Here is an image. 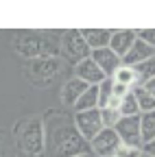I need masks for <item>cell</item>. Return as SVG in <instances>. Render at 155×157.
I'll return each instance as SVG.
<instances>
[{
  "mask_svg": "<svg viewBox=\"0 0 155 157\" xmlns=\"http://www.w3.org/2000/svg\"><path fill=\"white\" fill-rule=\"evenodd\" d=\"M44 153H48V157H76L90 153V142H85L79 135L74 122L68 118H52L48 124H44Z\"/></svg>",
  "mask_w": 155,
  "mask_h": 157,
  "instance_id": "1",
  "label": "cell"
},
{
  "mask_svg": "<svg viewBox=\"0 0 155 157\" xmlns=\"http://www.w3.org/2000/svg\"><path fill=\"white\" fill-rule=\"evenodd\" d=\"M90 85L87 83H83L81 78H76V76H72L70 81H66L64 83V87H61V103L64 105H68V107H74L76 105V101H79V96L87 90Z\"/></svg>",
  "mask_w": 155,
  "mask_h": 157,
  "instance_id": "12",
  "label": "cell"
},
{
  "mask_svg": "<svg viewBox=\"0 0 155 157\" xmlns=\"http://www.w3.org/2000/svg\"><path fill=\"white\" fill-rule=\"evenodd\" d=\"M138 31V37L142 42H146L151 48H155V29H135Z\"/></svg>",
  "mask_w": 155,
  "mask_h": 157,
  "instance_id": "24",
  "label": "cell"
},
{
  "mask_svg": "<svg viewBox=\"0 0 155 157\" xmlns=\"http://www.w3.org/2000/svg\"><path fill=\"white\" fill-rule=\"evenodd\" d=\"M72 122H74L76 131H79V135L83 137L85 142H92L94 137L105 129L103 120H101V107L87 109V111H74Z\"/></svg>",
  "mask_w": 155,
  "mask_h": 157,
  "instance_id": "4",
  "label": "cell"
},
{
  "mask_svg": "<svg viewBox=\"0 0 155 157\" xmlns=\"http://www.w3.org/2000/svg\"><path fill=\"white\" fill-rule=\"evenodd\" d=\"M74 76L76 78H81L83 83H87V85H99V83H103L105 81V74H103V70L96 66L92 59L87 57V59H83V61H79L74 66Z\"/></svg>",
  "mask_w": 155,
  "mask_h": 157,
  "instance_id": "10",
  "label": "cell"
},
{
  "mask_svg": "<svg viewBox=\"0 0 155 157\" xmlns=\"http://www.w3.org/2000/svg\"><path fill=\"white\" fill-rule=\"evenodd\" d=\"M135 37H138V31L135 29H114L111 31V39H109V48L122 59V55L135 42Z\"/></svg>",
  "mask_w": 155,
  "mask_h": 157,
  "instance_id": "11",
  "label": "cell"
},
{
  "mask_svg": "<svg viewBox=\"0 0 155 157\" xmlns=\"http://www.w3.org/2000/svg\"><path fill=\"white\" fill-rule=\"evenodd\" d=\"M15 144H17V153L42 157V153L46 148L44 120H40V118H29V120L17 122V127H15Z\"/></svg>",
  "mask_w": 155,
  "mask_h": 157,
  "instance_id": "2",
  "label": "cell"
},
{
  "mask_svg": "<svg viewBox=\"0 0 155 157\" xmlns=\"http://www.w3.org/2000/svg\"><path fill=\"white\" fill-rule=\"evenodd\" d=\"M131 92H133V96H135V101H138L140 113H146V111H153V109H155V98H153L151 94H146L140 85H138V87H133Z\"/></svg>",
  "mask_w": 155,
  "mask_h": 157,
  "instance_id": "20",
  "label": "cell"
},
{
  "mask_svg": "<svg viewBox=\"0 0 155 157\" xmlns=\"http://www.w3.org/2000/svg\"><path fill=\"white\" fill-rule=\"evenodd\" d=\"M15 52L24 59H55L59 55L61 46L48 37H37V35H22L13 42Z\"/></svg>",
  "mask_w": 155,
  "mask_h": 157,
  "instance_id": "3",
  "label": "cell"
},
{
  "mask_svg": "<svg viewBox=\"0 0 155 157\" xmlns=\"http://www.w3.org/2000/svg\"><path fill=\"white\" fill-rule=\"evenodd\" d=\"M133 72H135V76H138V85H142L144 81L153 78L155 76V57L146 59V61H142L138 66H133Z\"/></svg>",
  "mask_w": 155,
  "mask_h": 157,
  "instance_id": "18",
  "label": "cell"
},
{
  "mask_svg": "<svg viewBox=\"0 0 155 157\" xmlns=\"http://www.w3.org/2000/svg\"><path fill=\"white\" fill-rule=\"evenodd\" d=\"M90 59L103 70V74H105L107 78H111V74L122 66V59L116 55L109 46H107V48H96V50H92V52H90Z\"/></svg>",
  "mask_w": 155,
  "mask_h": 157,
  "instance_id": "8",
  "label": "cell"
},
{
  "mask_svg": "<svg viewBox=\"0 0 155 157\" xmlns=\"http://www.w3.org/2000/svg\"><path fill=\"white\" fill-rule=\"evenodd\" d=\"M140 131H142V146L155 140V109L140 113Z\"/></svg>",
  "mask_w": 155,
  "mask_h": 157,
  "instance_id": "16",
  "label": "cell"
},
{
  "mask_svg": "<svg viewBox=\"0 0 155 157\" xmlns=\"http://www.w3.org/2000/svg\"><path fill=\"white\" fill-rule=\"evenodd\" d=\"M114 131L118 133L122 144L131 146H140L142 148V131H140V116H131V118H120L118 124L114 127Z\"/></svg>",
  "mask_w": 155,
  "mask_h": 157,
  "instance_id": "7",
  "label": "cell"
},
{
  "mask_svg": "<svg viewBox=\"0 0 155 157\" xmlns=\"http://www.w3.org/2000/svg\"><path fill=\"white\" fill-rule=\"evenodd\" d=\"M120 116L122 118H131V116H140V107H138V101H135L133 92H129L127 96H122L120 101V107H118Z\"/></svg>",
  "mask_w": 155,
  "mask_h": 157,
  "instance_id": "19",
  "label": "cell"
},
{
  "mask_svg": "<svg viewBox=\"0 0 155 157\" xmlns=\"http://www.w3.org/2000/svg\"><path fill=\"white\" fill-rule=\"evenodd\" d=\"M61 52L70 59V61H74V66L83 61V59L90 57V46L85 44V39L81 35V31H76V29H70L61 35Z\"/></svg>",
  "mask_w": 155,
  "mask_h": 157,
  "instance_id": "5",
  "label": "cell"
},
{
  "mask_svg": "<svg viewBox=\"0 0 155 157\" xmlns=\"http://www.w3.org/2000/svg\"><path fill=\"white\" fill-rule=\"evenodd\" d=\"M120 144H122V142H120L118 133H116L114 129H103V131L90 142V153H92L94 157H114L116 148H118Z\"/></svg>",
  "mask_w": 155,
  "mask_h": 157,
  "instance_id": "6",
  "label": "cell"
},
{
  "mask_svg": "<svg viewBox=\"0 0 155 157\" xmlns=\"http://www.w3.org/2000/svg\"><path fill=\"white\" fill-rule=\"evenodd\" d=\"M120 111H116V109H111V107H103L101 109V120H103V127L105 129H114L116 124H118V120H120Z\"/></svg>",
  "mask_w": 155,
  "mask_h": 157,
  "instance_id": "21",
  "label": "cell"
},
{
  "mask_svg": "<svg viewBox=\"0 0 155 157\" xmlns=\"http://www.w3.org/2000/svg\"><path fill=\"white\" fill-rule=\"evenodd\" d=\"M15 157H37V155H24V153H15Z\"/></svg>",
  "mask_w": 155,
  "mask_h": 157,
  "instance_id": "28",
  "label": "cell"
},
{
  "mask_svg": "<svg viewBox=\"0 0 155 157\" xmlns=\"http://www.w3.org/2000/svg\"><path fill=\"white\" fill-rule=\"evenodd\" d=\"M111 81L114 83H120V85H127L129 90L138 87V76H135L133 68H129V66H120L118 70L111 74Z\"/></svg>",
  "mask_w": 155,
  "mask_h": 157,
  "instance_id": "17",
  "label": "cell"
},
{
  "mask_svg": "<svg viewBox=\"0 0 155 157\" xmlns=\"http://www.w3.org/2000/svg\"><path fill=\"white\" fill-rule=\"evenodd\" d=\"M111 78H105L103 83H99V107H107L109 103V98H111Z\"/></svg>",
  "mask_w": 155,
  "mask_h": 157,
  "instance_id": "22",
  "label": "cell"
},
{
  "mask_svg": "<svg viewBox=\"0 0 155 157\" xmlns=\"http://www.w3.org/2000/svg\"><path fill=\"white\" fill-rule=\"evenodd\" d=\"M140 87H142V90H144L146 94H151V96L155 98V76H153V78H149V81H144V83H142Z\"/></svg>",
  "mask_w": 155,
  "mask_h": 157,
  "instance_id": "25",
  "label": "cell"
},
{
  "mask_svg": "<svg viewBox=\"0 0 155 157\" xmlns=\"http://www.w3.org/2000/svg\"><path fill=\"white\" fill-rule=\"evenodd\" d=\"M76 157H94L92 153H85V155H76Z\"/></svg>",
  "mask_w": 155,
  "mask_h": 157,
  "instance_id": "29",
  "label": "cell"
},
{
  "mask_svg": "<svg viewBox=\"0 0 155 157\" xmlns=\"http://www.w3.org/2000/svg\"><path fill=\"white\" fill-rule=\"evenodd\" d=\"M142 151H144L146 155H151V157H155V140H151L149 144H144V146H142Z\"/></svg>",
  "mask_w": 155,
  "mask_h": 157,
  "instance_id": "26",
  "label": "cell"
},
{
  "mask_svg": "<svg viewBox=\"0 0 155 157\" xmlns=\"http://www.w3.org/2000/svg\"><path fill=\"white\" fill-rule=\"evenodd\" d=\"M140 157H151V155H146V153H144V151H142V155H140Z\"/></svg>",
  "mask_w": 155,
  "mask_h": 157,
  "instance_id": "30",
  "label": "cell"
},
{
  "mask_svg": "<svg viewBox=\"0 0 155 157\" xmlns=\"http://www.w3.org/2000/svg\"><path fill=\"white\" fill-rule=\"evenodd\" d=\"M151 57H155V48H151L146 42H142L140 37H135V42L131 44V48L122 55V66L133 68V66L146 61V59H151Z\"/></svg>",
  "mask_w": 155,
  "mask_h": 157,
  "instance_id": "9",
  "label": "cell"
},
{
  "mask_svg": "<svg viewBox=\"0 0 155 157\" xmlns=\"http://www.w3.org/2000/svg\"><path fill=\"white\" fill-rule=\"evenodd\" d=\"M29 68H31L33 76L44 74L46 81H52L57 70H59V61H57V59H33V61L29 63Z\"/></svg>",
  "mask_w": 155,
  "mask_h": 157,
  "instance_id": "14",
  "label": "cell"
},
{
  "mask_svg": "<svg viewBox=\"0 0 155 157\" xmlns=\"http://www.w3.org/2000/svg\"><path fill=\"white\" fill-rule=\"evenodd\" d=\"M111 31L114 29H83L81 35L85 39V44L90 46V50H96V48H107L109 46Z\"/></svg>",
  "mask_w": 155,
  "mask_h": 157,
  "instance_id": "13",
  "label": "cell"
},
{
  "mask_svg": "<svg viewBox=\"0 0 155 157\" xmlns=\"http://www.w3.org/2000/svg\"><path fill=\"white\" fill-rule=\"evenodd\" d=\"M140 155H142V148L131 146V144H120L114 153V157H140Z\"/></svg>",
  "mask_w": 155,
  "mask_h": 157,
  "instance_id": "23",
  "label": "cell"
},
{
  "mask_svg": "<svg viewBox=\"0 0 155 157\" xmlns=\"http://www.w3.org/2000/svg\"><path fill=\"white\" fill-rule=\"evenodd\" d=\"M99 107V85H90L81 96L76 105L72 107L74 111H87V109H96Z\"/></svg>",
  "mask_w": 155,
  "mask_h": 157,
  "instance_id": "15",
  "label": "cell"
},
{
  "mask_svg": "<svg viewBox=\"0 0 155 157\" xmlns=\"http://www.w3.org/2000/svg\"><path fill=\"white\" fill-rule=\"evenodd\" d=\"M0 157H7V144H5L2 135H0Z\"/></svg>",
  "mask_w": 155,
  "mask_h": 157,
  "instance_id": "27",
  "label": "cell"
}]
</instances>
